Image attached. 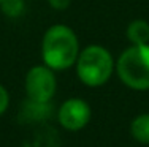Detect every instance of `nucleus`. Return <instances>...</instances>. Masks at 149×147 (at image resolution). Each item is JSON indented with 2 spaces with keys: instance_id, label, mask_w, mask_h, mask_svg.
<instances>
[{
  "instance_id": "nucleus-5",
  "label": "nucleus",
  "mask_w": 149,
  "mask_h": 147,
  "mask_svg": "<svg viewBox=\"0 0 149 147\" xmlns=\"http://www.w3.org/2000/svg\"><path fill=\"white\" fill-rule=\"evenodd\" d=\"M59 122L65 130L78 131L91 120V106L81 98H68L59 109Z\"/></svg>"
},
{
  "instance_id": "nucleus-8",
  "label": "nucleus",
  "mask_w": 149,
  "mask_h": 147,
  "mask_svg": "<svg viewBox=\"0 0 149 147\" xmlns=\"http://www.w3.org/2000/svg\"><path fill=\"white\" fill-rule=\"evenodd\" d=\"M0 10L8 17H19L24 13V0H0Z\"/></svg>"
},
{
  "instance_id": "nucleus-4",
  "label": "nucleus",
  "mask_w": 149,
  "mask_h": 147,
  "mask_svg": "<svg viewBox=\"0 0 149 147\" xmlns=\"http://www.w3.org/2000/svg\"><path fill=\"white\" fill-rule=\"evenodd\" d=\"M24 87H26V93L29 100L49 103V100L56 93V87H57L54 70H51L46 65L32 66L26 75Z\"/></svg>"
},
{
  "instance_id": "nucleus-9",
  "label": "nucleus",
  "mask_w": 149,
  "mask_h": 147,
  "mask_svg": "<svg viewBox=\"0 0 149 147\" xmlns=\"http://www.w3.org/2000/svg\"><path fill=\"white\" fill-rule=\"evenodd\" d=\"M8 104H10V95H8V90L0 84V115L8 109Z\"/></svg>"
},
{
  "instance_id": "nucleus-1",
  "label": "nucleus",
  "mask_w": 149,
  "mask_h": 147,
  "mask_svg": "<svg viewBox=\"0 0 149 147\" xmlns=\"http://www.w3.org/2000/svg\"><path fill=\"white\" fill-rule=\"evenodd\" d=\"M41 55L45 65L51 70H68L79 55L76 33L63 24L49 27L41 41Z\"/></svg>"
},
{
  "instance_id": "nucleus-2",
  "label": "nucleus",
  "mask_w": 149,
  "mask_h": 147,
  "mask_svg": "<svg viewBox=\"0 0 149 147\" xmlns=\"http://www.w3.org/2000/svg\"><path fill=\"white\" fill-rule=\"evenodd\" d=\"M116 65L108 49L91 44L79 52L76 59V73L79 81L87 87H100L111 78Z\"/></svg>"
},
{
  "instance_id": "nucleus-10",
  "label": "nucleus",
  "mask_w": 149,
  "mask_h": 147,
  "mask_svg": "<svg viewBox=\"0 0 149 147\" xmlns=\"http://www.w3.org/2000/svg\"><path fill=\"white\" fill-rule=\"evenodd\" d=\"M49 6L54 10H59V11H62V10H67L70 6V3H72V0H48Z\"/></svg>"
},
{
  "instance_id": "nucleus-6",
  "label": "nucleus",
  "mask_w": 149,
  "mask_h": 147,
  "mask_svg": "<svg viewBox=\"0 0 149 147\" xmlns=\"http://www.w3.org/2000/svg\"><path fill=\"white\" fill-rule=\"evenodd\" d=\"M127 38L132 44H148L149 43V24L144 19H135L129 24L125 30Z\"/></svg>"
},
{
  "instance_id": "nucleus-7",
  "label": "nucleus",
  "mask_w": 149,
  "mask_h": 147,
  "mask_svg": "<svg viewBox=\"0 0 149 147\" xmlns=\"http://www.w3.org/2000/svg\"><path fill=\"white\" fill-rule=\"evenodd\" d=\"M130 133L138 142L149 144V114H140L132 120Z\"/></svg>"
},
{
  "instance_id": "nucleus-3",
  "label": "nucleus",
  "mask_w": 149,
  "mask_h": 147,
  "mask_svg": "<svg viewBox=\"0 0 149 147\" xmlns=\"http://www.w3.org/2000/svg\"><path fill=\"white\" fill-rule=\"evenodd\" d=\"M119 79L133 90H149V44H132L116 62Z\"/></svg>"
}]
</instances>
